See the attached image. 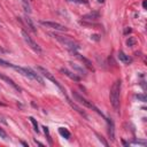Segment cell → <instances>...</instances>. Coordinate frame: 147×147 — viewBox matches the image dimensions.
<instances>
[{"mask_svg": "<svg viewBox=\"0 0 147 147\" xmlns=\"http://www.w3.org/2000/svg\"><path fill=\"white\" fill-rule=\"evenodd\" d=\"M0 65L6 67V68H13V69H14V67H15V64H11V63H9V62L2 60V59H0Z\"/></svg>", "mask_w": 147, "mask_h": 147, "instance_id": "e0dca14e", "label": "cell"}, {"mask_svg": "<svg viewBox=\"0 0 147 147\" xmlns=\"http://www.w3.org/2000/svg\"><path fill=\"white\" fill-rule=\"evenodd\" d=\"M0 52H2V49H1V48H0Z\"/></svg>", "mask_w": 147, "mask_h": 147, "instance_id": "4316f807", "label": "cell"}, {"mask_svg": "<svg viewBox=\"0 0 147 147\" xmlns=\"http://www.w3.org/2000/svg\"><path fill=\"white\" fill-rule=\"evenodd\" d=\"M134 44H136V39L132 38V37H130V38L126 40V45H127V46H133Z\"/></svg>", "mask_w": 147, "mask_h": 147, "instance_id": "ffe728a7", "label": "cell"}, {"mask_svg": "<svg viewBox=\"0 0 147 147\" xmlns=\"http://www.w3.org/2000/svg\"><path fill=\"white\" fill-rule=\"evenodd\" d=\"M74 68H75V70H77L78 72H79V75H85V72H84V70H83V68H80V67H78L77 64H75V63H70Z\"/></svg>", "mask_w": 147, "mask_h": 147, "instance_id": "d6986e66", "label": "cell"}, {"mask_svg": "<svg viewBox=\"0 0 147 147\" xmlns=\"http://www.w3.org/2000/svg\"><path fill=\"white\" fill-rule=\"evenodd\" d=\"M121 80L119 79H116L111 87H110V92H109V99H110V103L114 108L115 111H118L119 110V92H121Z\"/></svg>", "mask_w": 147, "mask_h": 147, "instance_id": "6da1fadb", "label": "cell"}, {"mask_svg": "<svg viewBox=\"0 0 147 147\" xmlns=\"http://www.w3.org/2000/svg\"><path fill=\"white\" fill-rule=\"evenodd\" d=\"M22 6L24 8V10L26 13H31V5H30V0H21Z\"/></svg>", "mask_w": 147, "mask_h": 147, "instance_id": "2e32d148", "label": "cell"}, {"mask_svg": "<svg viewBox=\"0 0 147 147\" xmlns=\"http://www.w3.org/2000/svg\"><path fill=\"white\" fill-rule=\"evenodd\" d=\"M39 23H40L41 25L46 26V28H51V29H54V30H57V31H62V32L68 31V29H67L64 25H62V24H60V23H57V22H52V21H40Z\"/></svg>", "mask_w": 147, "mask_h": 147, "instance_id": "8992f818", "label": "cell"}, {"mask_svg": "<svg viewBox=\"0 0 147 147\" xmlns=\"http://www.w3.org/2000/svg\"><path fill=\"white\" fill-rule=\"evenodd\" d=\"M107 124H108V136L110 138V140H115V125L114 122L110 118H106Z\"/></svg>", "mask_w": 147, "mask_h": 147, "instance_id": "30bf717a", "label": "cell"}, {"mask_svg": "<svg viewBox=\"0 0 147 147\" xmlns=\"http://www.w3.org/2000/svg\"><path fill=\"white\" fill-rule=\"evenodd\" d=\"M59 133H60L63 138H65V139H69V138H70V132H69V130L65 129V127H60V129H59Z\"/></svg>", "mask_w": 147, "mask_h": 147, "instance_id": "9a60e30c", "label": "cell"}, {"mask_svg": "<svg viewBox=\"0 0 147 147\" xmlns=\"http://www.w3.org/2000/svg\"><path fill=\"white\" fill-rule=\"evenodd\" d=\"M70 53H72V54H75L83 63H84V65L87 68V69H90V70H92V71H94V68H93V64H92V62L88 60V59H86V57H84V56H82L79 53H77V51L76 52H70Z\"/></svg>", "mask_w": 147, "mask_h": 147, "instance_id": "9c48e42d", "label": "cell"}, {"mask_svg": "<svg viewBox=\"0 0 147 147\" xmlns=\"http://www.w3.org/2000/svg\"><path fill=\"white\" fill-rule=\"evenodd\" d=\"M21 34H22V38H23V40L26 42V45L32 49V51H34L36 53H38V54H41L42 53V51H41V48H40V46L28 34V32L25 31V30H22L21 31Z\"/></svg>", "mask_w": 147, "mask_h": 147, "instance_id": "3957f363", "label": "cell"}, {"mask_svg": "<svg viewBox=\"0 0 147 147\" xmlns=\"http://www.w3.org/2000/svg\"><path fill=\"white\" fill-rule=\"evenodd\" d=\"M103 1H105V0H98V2H101V3H102Z\"/></svg>", "mask_w": 147, "mask_h": 147, "instance_id": "484cf974", "label": "cell"}, {"mask_svg": "<svg viewBox=\"0 0 147 147\" xmlns=\"http://www.w3.org/2000/svg\"><path fill=\"white\" fill-rule=\"evenodd\" d=\"M60 71L62 72V74H64L65 76H68L70 79H72V80H76V82H79V79H80V77L79 76H77L75 72H71V71H69L68 69H65V68H61L60 69Z\"/></svg>", "mask_w": 147, "mask_h": 147, "instance_id": "7c38bea8", "label": "cell"}, {"mask_svg": "<svg viewBox=\"0 0 147 147\" xmlns=\"http://www.w3.org/2000/svg\"><path fill=\"white\" fill-rule=\"evenodd\" d=\"M142 6H144V8H146V7H147V2L144 1V2H142Z\"/></svg>", "mask_w": 147, "mask_h": 147, "instance_id": "d4e9b609", "label": "cell"}, {"mask_svg": "<svg viewBox=\"0 0 147 147\" xmlns=\"http://www.w3.org/2000/svg\"><path fill=\"white\" fill-rule=\"evenodd\" d=\"M99 17H100V14H99V11H96V10L90 11V13H87V14H85V15L82 16V18H83L84 21H88V22L96 21Z\"/></svg>", "mask_w": 147, "mask_h": 147, "instance_id": "ba28073f", "label": "cell"}, {"mask_svg": "<svg viewBox=\"0 0 147 147\" xmlns=\"http://www.w3.org/2000/svg\"><path fill=\"white\" fill-rule=\"evenodd\" d=\"M25 69V71H26V75H28V78H32V79H34V80H37V82H39L41 85H44V79L36 72V71H33L31 68H24Z\"/></svg>", "mask_w": 147, "mask_h": 147, "instance_id": "52a82bcc", "label": "cell"}, {"mask_svg": "<svg viewBox=\"0 0 147 147\" xmlns=\"http://www.w3.org/2000/svg\"><path fill=\"white\" fill-rule=\"evenodd\" d=\"M0 138H2V139H7V133L0 127Z\"/></svg>", "mask_w": 147, "mask_h": 147, "instance_id": "44dd1931", "label": "cell"}, {"mask_svg": "<svg viewBox=\"0 0 147 147\" xmlns=\"http://www.w3.org/2000/svg\"><path fill=\"white\" fill-rule=\"evenodd\" d=\"M132 30H131V28H126L125 30H124V33H130Z\"/></svg>", "mask_w": 147, "mask_h": 147, "instance_id": "cb8c5ba5", "label": "cell"}, {"mask_svg": "<svg viewBox=\"0 0 147 147\" xmlns=\"http://www.w3.org/2000/svg\"><path fill=\"white\" fill-rule=\"evenodd\" d=\"M137 98H138L139 100H141V101H144V102L146 101V96H145V95H142V94H138V95H137Z\"/></svg>", "mask_w": 147, "mask_h": 147, "instance_id": "7402d4cb", "label": "cell"}, {"mask_svg": "<svg viewBox=\"0 0 147 147\" xmlns=\"http://www.w3.org/2000/svg\"><path fill=\"white\" fill-rule=\"evenodd\" d=\"M23 22L25 23V25H26V26H28V28H29V29H30L32 32H34V33L37 32V29H36V26H34L33 22L31 21V18H30L28 15H25V16L23 17Z\"/></svg>", "mask_w": 147, "mask_h": 147, "instance_id": "4fadbf2b", "label": "cell"}, {"mask_svg": "<svg viewBox=\"0 0 147 147\" xmlns=\"http://www.w3.org/2000/svg\"><path fill=\"white\" fill-rule=\"evenodd\" d=\"M52 36H53L60 44H62L67 49H69V52H76V51H78V48H79L78 42H76V41L72 40L71 38L64 37V36H60V34H56V33H52Z\"/></svg>", "mask_w": 147, "mask_h": 147, "instance_id": "7a4b0ae2", "label": "cell"}, {"mask_svg": "<svg viewBox=\"0 0 147 147\" xmlns=\"http://www.w3.org/2000/svg\"><path fill=\"white\" fill-rule=\"evenodd\" d=\"M68 1H72V2H79V3H82V2H86V1H84V0H68Z\"/></svg>", "mask_w": 147, "mask_h": 147, "instance_id": "603a6c76", "label": "cell"}, {"mask_svg": "<svg viewBox=\"0 0 147 147\" xmlns=\"http://www.w3.org/2000/svg\"><path fill=\"white\" fill-rule=\"evenodd\" d=\"M37 70H38V71H39L41 75H44L46 78H48L49 80H52V82H53V83H54V84H55V85H56V86H57V87H59V88L62 91V93H63V94L67 96V93H65L64 88L61 86V84H60V83H59V82H57V80H56V79L53 77V75H52V74H51L48 70H46V69H45V68H42V67H37Z\"/></svg>", "mask_w": 147, "mask_h": 147, "instance_id": "277c9868", "label": "cell"}, {"mask_svg": "<svg viewBox=\"0 0 147 147\" xmlns=\"http://www.w3.org/2000/svg\"><path fill=\"white\" fill-rule=\"evenodd\" d=\"M0 79L5 80L7 84H9V85H10L11 87H14L16 91H21V88L18 87V85H16V84H15V82H14L13 79H10L9 77H7V76H5V75H1V74H0Z\"/></svg>", "mask_w": 147, "mask_h": 147, "instance_id": "5bb4252c", "label": "cell"}, {"mask_svg": "<svg viewBox=\"0 0 147 147\" xmlns=\"http://www.w3.org/2000/svg\"><path fill=\"white\" fill-rule=\"evenodd\" d=\"M72 96L75 98V100L76 101H78L80 105H83V106H85V107H87V108H91V109H93V110H95V111H98L99 114H101L99 110H98V108L92 103V102H90L88 100H86L85 98H83L82 95H79L77 92H72ZM102 115V114H101Z\"/></svg>", "mask_w": 147, "mask_h": 147, "instance_id": "5b68a950", "label": "cell"}, {"mask_svg": "<svg viewBox=\"0 0 147 147\" xmlns=\"http://www.w3.org/2000/svg\"><path fill=\"white\" fill-rule=\"evenodd\" d=\"M29 119H30V122L32 123V125H33V127H34V131L36 132H39V129H38V123H37V121L32 117V116H30L29 117Z\"/></svg>", "mask_w": 147, "mask_h": 147, "instance_id": "ac0fdd59", "label": "cell"}, {"mask_svg": "<svg viewBox=\"0 0 147 147\" xmlns=\"http://www.w3.org/2000/svg\"><path fill=\"white\" fill-rule=\"evenodd\" d=\"M117 57L119 59V61L121 62H123L124 64H130L131 62H132V57H130L129 55H126L124 52H122V51H119L118 52V54H117Z\"/></svg>", "mask_w": 147, "mask_h": 147, "instance_id": "8fae6325", "label": "cell"}]
</instances>
